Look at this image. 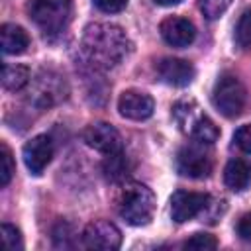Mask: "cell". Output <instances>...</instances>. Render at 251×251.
I'll return each mask as SVG.
<instances>
[{
  "label": "cell",
  "instance_id": "cell-1",
  "mask_svg": "<svg viewBox=\"0 0 251 251\" xmlns=\"http://www.w3.org/2000/svg\"><path fill=\"white\" fill-rule=\"evenodd\" d=\"M129 51H131V41L120 25L96 22L84 27L82 53L96 69L118 67L129 55Z\"/></svg>",
  "mask_w": 251,
  "mask_h": 251
},
{
  "label": "cell",
  "instance_id": "cell-2",
  "mask_svg": "<svg viewBox=\"0 0 251 251\" xmlns=\"http://www.w3.org/2000/svg\"><path fill=\"white\" fill-rule=\"evenodd\" d=\"M118 212L129 226H147L155 214V194L139 182H129L118 198Z\"/></svg>",
  "mask_w": 251,
  "mask_h": 251
},
{
  "label": "cell",
  "instance_id": "cell-3",
  "mask_svg": "<svg viewBox=\"0 0 251 251\" xmlns=\"http://www.w3.org/2000/svg\"><path fill=\"white\" fill-rule=\"evenodd\" d=\"M71 0H29L27 14L43 35H59L71 20Z\"/></svg>",
  "mask_w": 251,
  "mask_h": 251
},
{
  "label": "cell",
  "instance_id": "cell-4",
  "mask_svg": "<svg viewBox=\"0 0 251 251\" xmlns=\"http://www.w3.org/2000/svg\"><path fill=\"white\" fill-rule=\"evenodd\" d=\"M212 102L216 110L226 118H237L245 106V88L233 75H222L212 90Z\"/></svg>",
  "mask_w": 251,
  "mask_h": 251
},
{
  "label": "cell",
  "instance_id": "cell-5",
  "mask_svg": "<svg viewBox=\"0 0 251 251\" xmlns=\"http://www.w3.org/2000/svg\"><path fill=\"white\" fill-rule=\"evenodd\" d=\"M82 245L86 249H104L114 251L122 245V231L106 220L90 222L82 231Z\"/></svg>",
  "mask_w": 251,
  "mask_h": 251
},
{
  "label": "cell",
  "instance_id": "cell-6",
  "mask_svg": "<svg viewBox=\"0 0 251 251\" xmlns=\"http://www.w3.org/2000/svg\"><path fill=\"white\" fill-rule=\"evenodd\" d=\"M84 141L88 147L104 153V155H112V153H120L124 151V143H122V135L118 133V129L106 122H96L90 124L84 129Z\"/></svg>",
  "mask_w": 251,
  "mask_h": 251
},
{
  "label": "cell",
  "instance_id": "cell-7",
  "mask_svg": "<svg viewBox=\"0 0 251 251\" xmlns=\"http://www.w3.org/2000/svg\"><path fill=\"white\" fill-rule=\"evenodd\" d=\"M22 157H24V163H25L27 171L33 176H39L53 159V141H51V137L45 135V133L31 137L24 145Z\"/></svg>",
  "mask_w": 251,
  "mask_h": 251
},
{
  "label": "cell",
  "instance_id": "cell-8",
  "mask_svg": "<svg viewBox=\"0 0 251 251\" xmlns=\"http://www.w3.org/2000/svg\"><path fill=\"white\" fill-rule=\"evenodd\" d=\"M210 198L204 192H190V190H176L171 196V218L176 224L188 222L196 218L206 206Z\"/></svg>",
  "mask_w": 251,
  "mask_h": 251
},
{
  "label": "cell",
  "instance_id": "cell-9",
  "mask_svg": "<svg viewBox=\"0 0 251 251\" xmlns=\"http://www.w3.org/2000/svg\"><path fill=\"white\" fill-rule=\"evenodd\" d=\"M118 112L120 116L135 122H143L153 116L155 112V102L147 92L141 90H124L118 98Z\"/></svg>",
  "mask_w": 251,
  "mask_h": 251
},
{
  "label": "cell",
  "instance_id": "cell-10",
  "mask_svg": "<svg viewBox=\"0 0 251 251\" xmlns=\"http://www.w3.org/2000/svg\"><path fill=\"white\" fill-rule=\"evenodd\" d=\"M176 171L188 178H204L212 173V161L202 149L186 145L176 155Z\"/></svg>",
  "mask_w": 251,
  "mask_h": 251
},
{
  "label": "cell",
  "instance_id": "cell-11",
  "mask_svg": "<svg viewBox=\"0 0 251 251\" xmlns=\"http://www.w3.org/2000/svg\"><path fill=\"white\" fill-rule=\"evenodd\" d=\"M161 37L173 47H188L196 37V27L182 16H169L161 22Z\"/></svg>",
  "mask_w": 251,
  "mask_h": 251
},
{
  "label": "cell",
  "instance_id": "cell-12",
  "mask_svg": "<svg viewBox=\"0 0 251 251\" xmlns=\"http://www.w3.org/2000/svg\"><path fill=\"white\" fill-rule=\"evenodd\" d=\"M157 73H159L163 82H167L171 86H176V88L188 86L196 76V69H194L192 63H188L184 59H175V57L163 59L157 65Z\"/></svg>",
  "mask_w": 251,
  "mask_h": 251
},
{
  "label": "cell",
  "instance_id": "cell-13",
  "mask_svg": "<svg viewBox=\"0 0 251 251\" xmlns=\"http://www.w3.org/2000/svg\"><path fill=\"white\" fill-rule=\"evenodd\" d=\"M0 43L4 55H22L29 47V35L16 24H4L0 29Z\"/></svg>",
  "mask_w": 251,
  "mask_h": 251
},
{
  "label": "cell",
  "instance_id": "cell-14",
  "mask_svg": "<svg viewBox=\"0 0 251 251\" xmlns=\"http://www.w3.org/2000/svg\"><path fill=\"white\" fill-rule=\"evenodd\" d=\"M224 182L233 192L245 190L251 184V165L243 159H231L224 169Z\"/></svg>",
  "mask_w": 251,
  "mask_h": 251
},
{
  "label": "cell",
  "instance_id": "cell-15",
  "mask_svg": "<svg viewBox=\"0 0 251 251\" xmlns=\"http://www.w3.org/2000/svg\"><path fill=\"white\" fill-rule=\"evenodd\" d=\"M29 82V69L24 65H2V86L6 90H20Z\"/></svg>",
  "mask_w": 251,
  "mask_h": 251
},
{
  "label": "cell",
  "instance_id": "cell-16",
  "mask_svg": "<svg viewBox=\"0 0 251 251\" xmlns=\"http://www.w3.org/2000/svg\"><path fill=\"white\" fill-rule=\"evenodd\" d=\"M190 135L200 141V143H214L218 137H220V129L218 126L206 116V114H198L194 118V122L190 124Z\"/></svg>",
  "mask_w": 251,
  "mask_h": 251
},
{
  "label": "cell",
  "instance_id": "cell-17",
  "mask_svg": "<svg viewBox=\"0 0 251 251\" xmlns=\"http://www.w3.org/2000/svg\"><path fill=\"white\" fill-rule=\"evenodd\" d=\"M102 171L110 180H122L127 175V161L124 157V151L120 153H112V155H104V163H102Z\"/></svg>",
  "mask_w": 251,
  "mask_h": 251
},
{
  "label": "cell",
  "instance_id": "cell-18",
  "mask_svg": "<svg viewBox=\"0 0 251 251\" xmlns=\"http://www.w3.org/2000/svg\"><path fill=\"white\" fill-rule=\"evenodd\" d=\"M233 39H235L237 47H241V49H249L251 47V10H245L239 16Z\"/></svg>",
  "mask_w": 251,
  "mask_h": 251
},
{
  "label": "cell",
  "instance_id": "cell-19",
  "mask_svg": "<svg viewBox=\"0 0 251 251\" xmlns=\"http://www.w3.org/2000/svg\"><path fill=\"white\" fill-rule=\"evenodd\" d=\"M16 173V165L12 159V151L6 143H0V186H8Z\"/></svg>",
  "mask_w": 251,
  "mask_h": 251
},
{
  "label": "cell",
  "instance_id": "cell-20",
  "mask_svg": "<svg viewBox=\"0 0 251 251\" xmlns=\"http://www.w3.org/2000/svg\"><path fill=\"white\" fill-rule=\"evenodd\" d=\"M229 4H231V0H198L200 12L208 20H218L229 8Z\"/></svg>",
  "mask_w": 251,
  "mask_h": 251
},
{
  "label": "cell",
  "instance_id": "cell-21",
  "mask_svg": "<svg viewBox=\"0 0 251 251\" xmlns=\"http://www.w3.org/2000/svg\"><path fill=\"white\" fill-rule=\"evenodd\" d=\"M2 241H4V247L10 249V251H20L24 249V239H22V233L16 226L12 224H2Z\"/></svg>",
  "mask_w": 251,
  "mask_h": 251
},
{
  "label": "cell",
  "instance_id": "cell-22",
  "mask_svg": "<svg viewBox=\"0 0 251 251\" xmlns=\"http://www.w3.org/2000/svg\"><path fill=\"white\" fill-rule=\"evenodd\" d=\"M218 247V241L214 235L210 233H194L190 239L184 241V249H196V251H210V249H216Z\"/></svg>",
  "mask_w": 251,
  "mask_h": 251
},
{
  "label": "cell",
  "instance_id": "cell-23",
  "mask_svg": "<svg viewBox=\"0 0 251 251\" xmlns=\"http://www.w3.org/2000/svg\"><path fill=\"white\" fill-rule=\"evenodd\" d=\"M233 141L235 145L243 151V153H249L251 155V124H245V126H239L233 133Z\"/></svg>",
  "mask_w": 251,
  "mask_h": 251
},
{
  "label": "cell",
  "instance_id": "cell-24",
  "mask_svg": "<svg viewBox=\"0 0 251 251\" xmlns=\"http://www.w3.org/2000/svg\"><path fill=\"white\" fill-rule=\"evenodd\" d=\"M94 6L100 10V12H106V14H116V12H122L129 0H92Z\"/></svg>",
  "mask_w": 251,
  "mask_h": 251
},
{
  "label": "cell",
  "instance_id": "cell-25",
  "mask_svg": "<svg viewBox=\"0 0 251 251\" xmlns=\"http://www.w3.org/2000/svg\"><path fill=\"white\" fill-rule=\"evenodd\" d=\"M237 235L245 241H251V212L243 214L237 222Z\"/></svg>",
  "mask_w": 251,
  "mask_h": 251
},
{
  "label": "cell",
  "instance_id": "cell-26",
  "mask_svg": "<svg viewBox=\"0 0 251 251\" xmlns=\"http://www.w3.org/2000/svg\"><path fill=\"white\" fill-rule=\"evenodd\" d=\"M159 6H176V4H180L182 0H155Z\"/></svg>",
  "mask_w": 251,
  "mask_h": 251
}]
</instances>
